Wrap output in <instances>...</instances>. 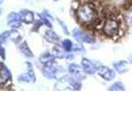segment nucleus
<instances>
[{
  "label": "nucleus",
  "mask_w": 132,
  "mask_h": 124,
  "mask_svg": "<svg viewBox=\"0 0 132 124\" xmlns=\"http://www.w3.org/2000/svg\"><path fill=\"white\" fill-rule=\"evenodd\" d=\"M78 21L81 24L89 26L95 23L97 20V11L94 5L91 3H82L76 10Z\"/></svg>",
  "instance_id": "f257e3e1"
},
{
  "label": "nucleus",
  "mask_w": 132,
  "mask_h": 124,
  "mask_svg": "<svg viewBox=\"0 0 132 124\" xmlns=\"http://www.w3.org/2000/svg\"><path fill=\"white\" fill-rule=\"evenodd\" d=\"M104 34L107 36H117L120 31V22L113 18L107 19L102 27Z\"/></svg>",
  "instance_id": "f03ea898"
},
{
  "label": "nucleus",
  "mask_w": 132,
  "mask_h": 124,
  "mask_svg": "<svg viewBox=\"0 0 132 124\" xmlns=\"http://www.w3.org/2000/svg\"><path fill=\"white\" fill-rule=\"evenodd\" d=\"M72 36L74 39H75L78 43H94L95 42V38L91 36L90 34L85 33L80 30L79 28H74L72 32Z\"/></svg>",
  "instance_id": "7ed1b4c3"
},
{
  "label": "nucleus",
  "mask_w": 132,
  "mask_h": 124,
  "mask_svg": "<svg viewBox=\"0 0 132 124\" xmlns=\"http://www.w3.org/2000/svg\"><path fill=\"white\" fill-rule=\"evenodd\" d=\"M97 73L99 76L106 81H111L116 77V73L114 70L104 65H101L97 67Z\"/></svg>",
  "instance_id": "20e7f679"
},
{
  "label": "nucleus",
  "mask_w": 132,
  "mask_h": 124,
  "mask_svg": "<svg viewBox=\"0 0 132 124\" xmlns=\"http://www.w3.org/2000/svg\"><path fill=\"white\" fill-rule=\"evenodd\" d=\"M69 72L71 74L72 76H74L79 80H84L86 79V72L84 71V69L81 67L80 65H78L77 64H70L68 67Z\"/></svg>",
  "instance_id": "39448f33"
},
{
  "label": "nucleus",
  "mask_w": 132,
  "mask_h": 124,
  "mask_svg": "<svg viewBox=\"0 0 132 124\" xmlns=\"http://www.w3.org/2000/svg\"><path fill=\"white\" fill-rule=\"evenodd\" d=\"M57 65L55 61H52L51 63L44 65V68L42 69V73L45 77L48 79H55L57 73Z\"/></svg>",
  "instance_id": "423d86ee"
},
{
  "label": "nucleus",
  "mask_w": 132,
  "mask_h": 124,
  "mask_svg": "<svg viewBox=\"0 0 132 124\" xmlns=\"http://www.w3.org/2000/svg\"><path fill=\"white\" fill-rule=\"evenodd\" d=\"M82 67L84 69V71L88 74H94L97 72V67H96L92 61L89 60L88 59H86V58H82V62H81Z\"/></svg>",
  "instance_id": "0eeeda50"
},
{
  "label": "nucleus",
  "mask_w": 132,
  "mask_h": 124,
  "mask_svg": "<svg viewBox=\"0 0 132 124\" xmlns=\"http://www.w3.org/2000/svg\"><path fill=\"white\" fill-rule=\"evenodd\" d=\"M21 21L24 23L30 24L34 22V13L28 9H22L19 12Z\"/></svg>",
  "instance_id": "6e6552de"
},
{
  "label": "nucleus",
  "mask_w": 132,
  "mask_h": 124,
  "mask_svg": "<svg viewBox=\"0 0 132 124\" xmlns=\"http://www.w3.org/2000/svg\"><path fill=\"white\" fill-rule=\"evenodd\" d=\"M1 79H0V81H1V85L3 86L4 83H7L8 80H12V74L9 69L3 62L1 63Z\"/></svg>",
  "instance_id": "1a4fd4ad"
},
{
  "label": "nucleus",
  "mask_w": 132,
  "mask_h": 124,
  "mask_svg": "<svg viewBox=\"0 0 132 124\" xmlns=\"http://www.w3.org/2000/svg\"><path fill=\"white\" fill-rule=\"evenodd\" d=\"M113 67L117 73H119L120 74H123L126 72H127L128 69H129V65H128L127 61L120 60L113 63Z\"/></svg>",
  "instance_id": "9d476101"
},
{
  "label": "nucleus",
  "mask_w": 132,
  "mask_h": 124,
  "mask_svg": "<svg viewBox=\"0 0 132 124\" xmlns=\"http://www.w3.org/2000/svg\"><path fill=\"white\" fill-rule=\"evenodd\" d=\"M45 37L49 42L54 44H57L60 41V36L52 30H48L47 32H45Z\"/></svg>",
  "instance_id": "9b49d317"
},
{
  "label": "nucleus",
  "mask_w": 132,
  "mask_h": 124,
  "mask_svg": "<svg viewBox=\"0 0 132 124\" xmlns=\"http://www.w3.org/2000/svg\"><path fill=\"white\" fill-rule=\"evenodd\" d=\"M19 48H20L21 52H22L25 56H27L28 58H32L33 56H34L32 51H31V49L29 48L27 41H22V42L21 43Z\"/></svg>",
  "instance_id": "f8f14e48"
},
{
  "label": "nucleus",
  "mask_w": 132,
  "mask_h": 124,
  "mask_svg": "<svg viewBox=\"0 0 132 124\" xmlns=\"http://www.w3.org/2000/svg\"><path fill=\"white\" fill-rule=\"evenodd\" d=\"M39 60L41 64L46 65L48 63H51L52 61H55V57H54L52 54H50L49 52H45L40 56V57L39 58Z\"/></svg>",
  "instance_id": "ddd939ff"
},
{
  "label": "nucleus",
  "mask_w": 132,
  "mask_h": 124,
  "mask_svg": "<svg viewBox=\"0 0 132 124\" xmlns=\"http://www.w3.org/2000/svg\"><path fill=\"white\" fill-rule=\"evenodd\" d=\"M108 90H110V91H111V90L112 91H124V90H126V88L121 82L117 81L109 87Z\"/></svg>",
  "instance_id": "4468645a"
},
{
  "label": "nucleus",
  "mask_w": 132,
  "mask_h": 124,
  "mask_svg": "<svg viewBox=\"0 0 132 124\" xmlns=\"http://www.w3.org/2000/svg\"><path fill=\"white\" fill-rule=\"evenodd\" d=\"M22 21L20 19H16V20H11L7 22V26L10 28H12V30H16L21 27L22 26Z\"/></svg>",
  "instance_id": "2eb2a0df"
},
{
  "label": "nucleus",
  "mask_w": 132,
  "mask_h": 124,
  "mask_svg": "<svg viewBox=\"0 0 132 124\" xmlns=\"http://www.w3.org/2000/svg\"><path fill=\"white\" fill-rule=\"evenodd\" d=\"M62 47H63V48L64 49V51L66 52H70L71 51H73V44L70 40L66 39V40H64L63 42H62Z\"/></svg>",
  "instance_id": "dca6fc26"
},
{
  "label": "nucleus",
  "mask_w": 132,
  "mask_h": 124,
  "mask_svg": "<svg viewBox=\"0 0 132 124\" xmlns=\"http://www.w3.org/2000/svg\"><path fill=\"white\" fill-rule=\"evenodd\" d=\"M52 55L54 56L55 58H60V59H62V58H66L67 54H65V52L61 51L60 49L54 48L52 50Z\"/></svg>",
  "instance_id": "f3484780"
},
{
  "label": "nucleus",
  "mask_w": 132,
  "mask_h": 124,
  "mask_svg": "<svg viewBox=\"0 0 132 124\" xmlns=\"http://www.w3.org/2000/svg\"><path fill=\"white\" fill-rule=\"evenodd\" d=\"M28 65H29V67H28L27 73L28 74L29 77H30V79H31V82L35 83L36 80V75H35V72H34V70H33V69H32L31 65L30 63H28Z\"/></svg>",
  "instance_id": "a211bd4d"
},
{
  "label": "nucleus",
  "mask_w": 132,
  "mask_h": 124,
  "mask_svg": "<svg viewBox=\"0 0 132 124\" xmlns=\"http://www.w3.org/2000/svg\"><path fill=\"white\" fill-rule=\"evenodd\" d=\"M10 39H12L15 43H16V42H18L19 41H21L22 37H21V36L19 35V33L16 32V30H12V31H11V37H10Z\"/></svg>",
  "instance_id": "6ab92c4d"
},
{
  "label": "nucleus",
  "mask_w": 132,
  "mask_h": 124,
  "mask_svg": "<svg viewBox=\"0 0 132 124\" xmlns=\"http://www.w3.org/2000/svg\"><path fill=\"white\" fill-rule=\"evenodd\" d=\"M11 37V31H6L3 32L0 36V41H1V43L3 44L5 41H7L8 39H10Z\"/></svg>",
  "instance_id": "aec40b11"
},
{
  "label": "nucleus",
  "mask_w": 132,
  "mask_h": 124,
  "mask_svg": "<svg viewBox=\"0 0 132 124\" xmlns=\"http://www.w3.org/2000/svg\"><path fill=\"white\" fill-rule=\"evenodd\" d=\"M39 17L40 18V19H41V21L43 22V23L47 27H49V28H52V24H51V22H50V18H46V17H45V16H43V15H39Z\"/></svg>",
  "instance_id": "412c9836"
},
{
  "label": "nucleus",
  "mask_w": 132,
  "mask_h": 124,
  "mask_svg": "<svg viewBox=\"0 0 132 124\" xmlns=\"http://www.w3.org/2000/svg\"><path fill=\"white\" fill-rule=\"evenodd\" d=\"M18 80L20 82H25V83H29L31 82V79L29 77L28 74H22L18 77Z\"/></svg>",
  "instance_id": "4be33fe9"
},
{
  "label": "nucleus",
  "mask_w": 132,
  "mask_h": 124,
  "mask_svg": "<svg viewBox=\"0 0 132 124\" xmlns=\"http://www.w3.org/2000/svg\"><path fill=\"white\" fill-rule=\"evenodd\" d=\"M42 24H44V23H43L42 21H41V19L40 20H36V21H35V22H33V27H32V30L31 31L36 32Z\"/></svg>",
  "instance_id": "5701e85b"
},
{
  "label": "nucleus",
  "mask_w": 132,
  "mask_h": 124,
  "mask_svg": "<svg viewBox=\"0 0 132 124\" xmlns=\"http://www.w3.org/2000/svg\"><path fill=\"white\" fill-rule=\"evenodd\" d=\"M57 20H58V22H59V24L61 26L62 29H63V32L65 33L66 35H69V32L68 30V27H67V26H66V24L63 22V21H61L59 18H57Z\"/></svg>",
  "instance_id": "b1692460"
},
{
  "label": "nucleus",
  "mask_w": 132,
  "mask_h": 124,
  "mask_svg": "<svg viewBox=\"0 0 132 124\" xmlns=\"http://www.w3.org/2000/svg\"><path fill=\"white\" fill-rule=\"evenodd\" d=\"M73 51H84V47H82L81 45H73Z\"/></svg>",
  "instance_id": "393cba45"
},
{
  "label": "nucleus",
  "mask_w": 132,
  "mask_h": 124,
  "mask_svg": "<svg viewBox=\"0 0 132 124\" xmlns=\"http://www.w3.org/2000/svg\"><path fill=\"white\" fill-rule=\"evenodd\" d=\"M126 22L130 27H132V14H128L126 16Z\"/></svg>",
  "instance_id": "a878e982"
},
{
  "label": "nucleus",
  "mask_w": 132,
  "mask_h": 124,
  "mask_svg": "<svg viewBox=\"0 0 132 124\" xmlns=\"http://www.w3.org/2000/svg\"><path fill=\"white\" fill-rule=\"evenodd\" d=\"M1 56L3 60L5 59V51H4V48L3 47H1Z\"/></svg>",
  "instance_id": "bb28decb"
},
{
  "label": "nucleus",
  "mask_w": 132,
  "mask_h": 124,
  "mask_svg": "<svg viewBox=\"0 0 132 124\" xmlns=\"http://www.w3.org/2000/svg\"><path fill=\"white\" fill-rule=\"evenodd\" d=\"M130 62H131V63H132V56L130 57Z\"/></svg>",
  "instance_id": "cd10ccee"
},
{
  "label": "nucleus",
  "mask_w": 132,
  "mask_h": 124,
  "mask_svg": "<svg viewBox=\"0 0 132 124\" xmlns=\"http://www.w3.org/2000/svg\"><path fill=\"white\" fill-rule=\"evenodd\" d=\"M3 3V0H1V3Z\"/></svg>",
  "instance_id": "c85d7f7f"
},
{
  "label": "nucleus",
  "mask_w": 132,
  "mask_h": 124,
  "mask_svg": "<svg viewBox=\"0 0 132 124\" xmlns=\"http://www.w3.org/2000/svg\"><path fill=\"white\" fill-rule=\"evenodd\" d=\"M55 1H58V0H55Z\"/></svg>",
  "instance_id": "c756f323"
}]
</instances>
